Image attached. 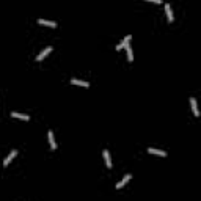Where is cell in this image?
Returning <instances> with one entry per match:
<instances>
[{
  "instance_id": "7c38bea8",
  "label": "cell",
  "mask_w": 201,
  "mask_h": 201,
  "mask_svg": "<svg viewBox=\"0 0 201 201\" xmlns=\"http://www.w3.org/2000/svg\"><path fill=\"white\" fill-rule=\"evenodd\" d=\"M165 13H167V17H168V21L171 22L173 21V11H171V8H170V5L167 3V5H165Z\"/></svg>"
},
{
  "instance_id": "5b68a950",
  "label": "cell",
  "mask_w": 201,
  "mask_h": 201,
  "mask_svg": "<svg viewBox=\"0 0 201 201\" xmlns=\"http://www.w3.org/2000/svg\"><path fill=\"white\" fill-rule=\"evenodd\" d=\"M149 154H156V156H162V157H167V152L162 149H156V148H148Z\"/></svg>"
},
{
  "instance_id": "277c9868",
  "label": "cell",
  "mask_w": 201,
  "mask_h": 201,
  "mask_svg": "<svg viewBox=\"0 0 201 201\" xmlns=\"http://www.w3.org/2000/svg\"><path fill=\"white\" fill-rule=\"evenodd\" d=\"M52 50H53L52 47H46V49H44V50H42V52L40 53V55H38V57H36V61H41V60H44V58H46V57H47V55H49V53H50V52H52Z\"/></svg>"
},
{
  "instance_id": "6da1fadb",
  "label": "cell",
  "mask_w": 201,
  "mask_h": 201,
  "mask_svg": "<svg viewBox=\"0 0 201 201\" xmlns=\"http://www.w3.org/2000/svg\"><path fill=\"white\" fill-rule=\"evenodd\" d=\"M130 179H132V175H126L124 177H123V181H119V182H118L116 185H115V189H116V190H119V189H123V187H124V185H126L127 182H129Z\"/></svg>"
},
{
  "instance_id": "52a82bcc",
  "label": "cell",
  "mask_w": 201,
  "mask_h": 201,
  "mask_svg": "<svg viewBox=\"0 0 201 201\" xmlns=\"http://www.w3.org/2000/svg\"><path fill=\"white\" fill-rule=\"evenodd\" d=\"M38 24H40V25L52 27V28H55V27H57V22H53V21H44V19H38Z\"/></svg>"
},
{
  "instance_id": "ba28073f",
  "label": "cell",
  "mask_w": 201,
  "mask_h": 201,
  "mask_svg": "<svg viewBox=\"0 0 201 201\" xmlns=\"http://www.w3.org/2000/svg\"><path fill=\"white\" fill-rule=\"evenodd\" d=\"M72 85H79V87H85V88H90V83L88 82H83V80H79V79H72L71 80Z\"/></svg>"
},
{
  "instance_id": "9c48e42d",
  "label": "cell",
  "mask_w": 201,
  "mask_h": 201,
  "mask_svg": "<svg viewBox=\"0 0 201 201\" xmlns=\"http://www.w3.org/2000/svg\"><path fill=\"white\" fill-rule=\"evenodd\" d=\"M47 137H49V143H50V148H52V149H57V143H55V138H53V132H52V130H49Z\"/></svg>"
},
{
  "instance_id": "7a4b0ae2",
  "label": "cell",
  "mask_w": 201,
  "mask_h": 201,
  "mask_svg": "<svg viewBox=\"0 0 201 201\" xmlns=\"http://www.w3.org/2000/svg\"><path fill=\"white\" fill-rule=\"evenodd\" d=\"M189 100H190V107H192V112H193V115H195V116H200L198 105H196V99H195V98H190Z\"/></svg>"
},
{
  "instance_id": "3957f363",
  "label": "cell",
  "mask_w": 201,
  "mask_h": 201,
  "mask_svg": "<svg viewBox=\"0 0 201 201\" xmlns=\"http://www.w3.org/2000/svg\"><path fill=\"white\" fill-rule=\"evenodd\" d=\"M16 156H17V151H16V149H13V151H11V152H10V156L6 157L5 160H3V167H8V165H10V162L13 160Z\"/></svg>"
},
{
  "instance_id": "4fadbf2b",
  "label": "cell",
  "mask_w": 201,
  "mask_h": 201,
  "mask_svg": "<svg viewBox=\"0 0 201 201\" xmlns=\"http://www.w3.org/2000/svg\"><path fill=\"white\" fill-rule=\"evenodd\" d=\"M126 52H127V60L132 61V60H134V53H132V49H130V46H126Z\"/></svg>"
},
{
  "instance_id": "5bb4252c",
  "label": "cell",
  "mask_w": 201,
  "mask_h": 201,
  "mask_svg": "<svg viewBox=\"0 0 201 201\" xmlns=\"http://www.w3.org/2000/svg\"><path fill=\"white\" fill-rule=\"evenodd\" d=\"M148 2H152V3H159V5H160V3L164 2V0H148Z\"/></svg>"
},
{
  "instance_id": "30bf717a",
  "label": "cell",
  "mask_w": 201,
  "mask_h": 201,
  "mask_svg": "<svg viewBox=\"0 0 201 201\" xmlns=\"http://www.w3.org/2000/svg\"><path fill=\"white\" fill-rule=\"evenodd\" d=\"M11 116H13V118H19V119H24V121H28V119H30L28 115H22V113H17V112H13Z\"/></svg>"
},
{
  "instance_id": "8fae6325",
  "label": "cell",
  "mask_w": 201,
  "mask_h": 201,
  "mask_svg": "<svg viewBox=\"0 0 201 201\" xmlns=\"http://www.w3.org/2000/svg\"><path fill=\"white\" fill-rule=\"evenodd\" d=\"M104 159H105V165H107V168H112V159H110V154H109V151H104Z\"/></svg>"
},
{
  "instance_id": "8992f818",
  "label": "cell",
  "mask_w": 201,
  "mask_h": 201,
  "mask_svg": "<svg viewBox=\"0 0 201 201\" xmlns=\"http://www.w3.org/2000/svg\"><path fill=\"white\" fill-rule=\"evenodd\" d=\"M130 38H132V36H130V35H127V36L124 38V40H123V42H121V44H118V46H116V50H121V49H124L126 46H129V42H130Z\"/></svg>"
}]
</instances>
